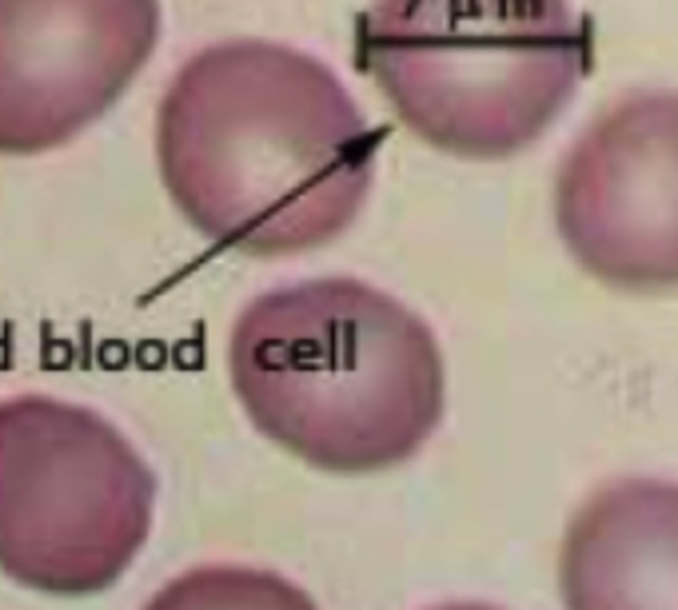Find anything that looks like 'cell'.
<instances>
[{
  "mask_svg": "<svg viewBox=\"0 0 678 610\" xmlns=\"http://www.w3.org/2000/svg\"><path fill=\"white\" fill-rule=\"evenodd\" d=\"M228 383L268 443L328 475L403 467L447 407L431 323L355 276L292 280L248 300L228 331Z\"/></svg>",
  "mask_w": 678,
  "mask_h": 610,
  "instance_id": "7a4b0ae2",
  "label": "cell"
},
{
  "mask_svg": "<svg viewBox=\"0 0 678 610\" xmlns=\"http://www.w3.org/2000/svg\"><path fill=\"white\" fill-rule=\"evenodd\" d=\"M164 0H0V156L72 144L136 84Z\"/></svg>",
  "mask_w": 678,
  "mask_h": 610,
  "instance_id": "8992f818",
  "label": "cell"
},
{
  "mask_svg": "<svg viewBox=\"0 0 678 610\" xmlns=\"http://www.w3.org/2000/svg\"><path fill=\"white\" fill-rule=\"evenodd\" d=\"M383 136L316 52L236 36L192 52L168 80L152 152L172 208L208 244L284 260L363 216Z\"/></svg>",
  "mask_w": 678,
  "mask_h": 610,
  "instance_id": "6da1fadb",
  "label": "cell"
},
{
  "mask_svg": "<svg viewBox=\"0 0 678 610\" xmlns=\"http://www.w3.org/2000/svg\"><path fill=\"white\" fill-rule=\"evenodd\" d=\"M355 68L419 144L495 164L575 100L591 32L571 0H367Z\"/></svg>",
  "mask_w": 678,
  "mask_h": 610,
  "instance_id": "3957f363",
  "label": "cell"
},
{
  "mask_svg": "<svg viewBox=\"0 0 678 610\" xmlns=\"http://www.w3.org/2000/svg\"><path fill=\"white\" fill-rule=\"evenodd\" d=\"M431 610H499V607H491V603H443V607Z\"/></svg>",
  "mask_w": 678,
  "mask_h": 610,
  "instance_id": "9c48e42d",
  "label": "cell"
},
{
  "mask_svg": "<svg viewBox=\"0 0 678 610\" xmlns=\"http://www.w3.org/2000/svg\"><path fill=\"white\" fill-rule=\"evenodd\" d=\"M156 471L96 407L0 399V571L52 599L116 587L156 523Z\"/></svg>",
  "mask_w": 678,
  "mask_h": 610,
  "instance_id": "277c9868",
  "label": "cell"
},
{
  "mask_svg": "<svg viewBox=\"0 0 678 610\" xmlns=\"http://www.w3.org/2000/svg\"><path fill=\"white\" fill-rule=\"evenodd\" d=\"M140 610H320V603L276 571L208 563L164 583Z\"/></svg>",
  "mask_w": 678,
  "mask_h": 610,
  "instance_id": "ba28073f",
  "label": "cell"
},
{
  "mask_svg": "<svg viewBox=\"0 0 678 610\" xmlns=\"http://www.w3.org/2000/svg\"><path fill=\"white\" fill-rule=\"evenodd\" d=\"M567 610H678V483L635 475L595 491L559 555Z\"/></svg>",
  "mask_w": 678,
  "mask_h": 610,
  "instance_id": "52a82bcc",
  "label": "cell"
},
{
  "mask_svg": "<svg viewBox=\"0 0 678 610\" xmlns=\"http://www.w3.org/2000/svg\"><path fill=\"white\" fill-rule=\"evenodd\" d=\"M555 228L571 260L607 288L659 296L678 284V92L611 100L567 148Z\"/></svg>",
  "mask_w": 678,
  "mask_h": 610,
  "instance_id": "5b68a950",
  "label": "cell"
}]
</instances>
